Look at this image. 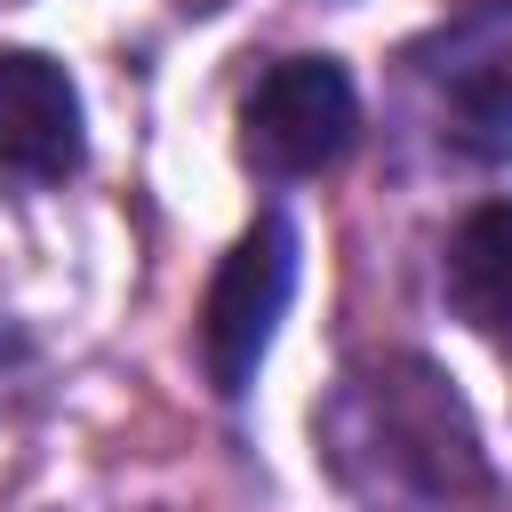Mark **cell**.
<instances>
[{"mask_svg":"<svg viewBox=\"0 0 512 512\" xmlns=\"http://www.w3.org/2000/svg\"><path fill=\"white\" fill-rule=\"evenodd\" d=\"M88 152L80 136V88L40 48H0V176L56 184Z\"/></svg>","mask_w":512,"mask_h":512,"instance_id":"cell-4","label":"cell"},{"mask_svg":"<svg viewBox=\"0 0 512 512\" xmlns=\"http://www.w3.org/2000/svg\"><path fill=\"white\" fill-rule=\"evenodd\" d=\"M440 288H448V312L464 328L512 344V200H488L448 232Z\"/></svg>","mask_w":512,"mask_h":512,"instance_id":"cell-5","label":"cell"},{"mask_svg":"<svg viewBox=\"0 0 512 512\" xmlns=\"http://www.w3.org/2000/svg\"><path fill=\"white\" fill-rule=\"evenodd\" d=\"M360 96L328 56H280L240 104V152L264 176H320L352 152Z\"/></svg>","mask_w":512,"mask_h":512,"instance_id":"cell-2","label":"cell"},{"mask_svg":"<svg viewBox=\"0 0 512 512\" xmlns=\"http://www.w3.org/2000/svg\"><path fill=\"white\" fill-rule=\"evenodd\" d=\"M440 136L472 160H512V8H472L456 16L432 56H424Z\"/></svg>","mask_w":512,"mask_h":512,"instance_id":"cell-3","label":"cell"},{"mask_svg":"<svg viewBox=\"0 0 512 512\" xmlns=\"http://www.w3.org/2000/svg\"><path fill=\"white\" fill-rule=\"evenodd\" d=\"M288 296H296V232H288V216H256L232 240V256L216 264L208 304H200V368L224 400H240L256 384Z\"/></svg>","mask_w":512,"mask_h":512,"instance_id":"cell-1","label":"cell"}]
</instances>
